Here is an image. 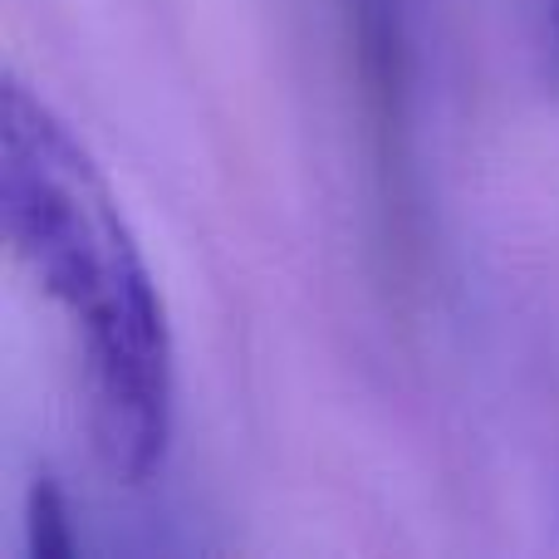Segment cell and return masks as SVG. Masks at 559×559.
<instances>
[{
  "mask_svg": "<svg viewBox=\"0 0 559 559\" xmlns=\"http://www.w3.org/2000/svg\"><path fill=\"white\" fill-rule=\"evenodd\" d=\"M0 226L69 319L94 456L123 486L153 481L177 417L163 289L84 138L20 79L0 94Z\"/></svg>",
  "mask_w": 559,
  "mask_h": 559,
  "instance_id": "cell-1",
  "label": "cell"
}]
</instances>
